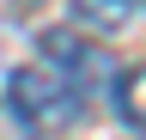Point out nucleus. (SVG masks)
Segmentation results:
<instances>
[{
	"instance_id": "1",
	"label": "nucleus",
	"mask_w": 146,
	"mask_h": 140,
	"mask_svg": "<svg viewBox=\"0 0 146 140\" xmlns=\"http://www.w3.org/2000/svg\"><path fill=\"white\" fill-rule=\"evenodd\" d=\"M6 104L31 122V128H61V122L79 116L85 98L73 92L67 79H55L43 61H25V67H12V79H6Z\"/></svg>"
},
{
	"instance_id": "2",
	"label": "nucleus",
	"mask_w": 146,
	"mask_h": 140,
	"mask_svg": "<svg viewBox=\"0 0 146 140\" xmlns=\"http://www.w3.org/2000/svg\"><path fill=\"white\" fill-rule=\"evenodd\" d=\"M36 49H43V67L55 79H67L73 92H91V85H104V79H116L110 73V55L98 43L85 37V31H73V25H61V31H43V37H36Z\"/></svg>"
},
{
	"instance_id": "3",
	"label": "nucleus",
	"mask_w": 146,
	"mask_h": 140,
	"mask_svg": "<svg viewBox=\"0 0 146 140\" xmlns=\"http://www.w3.org/2000/svg\"><path fill=\"white\" fill-rule=\"evenodd\" d=\"M140 0H73V31L85 37H116V31L134 25Z\"/></svg>"
},
{
	"instance_id": "4",
	"label": "nucleus",
	"mask_w": 146,
	"mask_h": 140,
	"mask_svg": "<svg viewBox=\"0 0 146 140\" xmlns=\"http://www.w3.org/2000/svg\"><path fill=\"white\" fill-rule=\"evenodd\" d=\"M110 98H116V116L128 128H146V61H134L128 73L110 79Z\"/></svg>"
},
{
	"instance_id": "5",
	"label": "nucleus",
	"mask_w": 146,
	"mask_h": 140,
	"mask_svg": "<svg viewBox=\"0 0 146 140\" xmlns=\"http://www.w3.org/2000/svg\"><path fill=\"white\" fill-rule=\"evenodd\" d=\"M31 134H36V128H31V122H25V116H18V110H12V104H0V140H31Z\"/></svg>"
},
{
	"instance_id": "6",
	"label": "nucleus",
	"mask_w": 146,
	"mask_h": 140,
	"mask_svg": "<svg viewBox=\"0 0 146 140\" xmlns=\"http://www.w3.org/2000/svg\"><path fill=\"white\" fill-rule=\"evenodd\" d=\"M18 6H36V0H18Z\"/></svg>"
}]
</instances>
